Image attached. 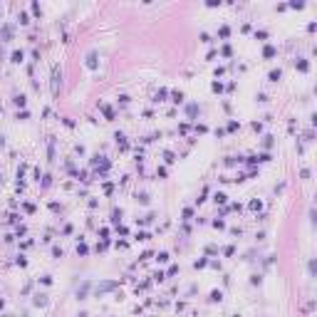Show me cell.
Listing matches in <instances>:
<instances>
[{
	"instance_id": "1",
	"label": "cell",
	"mask_w": 317,
	"mask_h": 317,
	"mask_svg": "<svg viewBox=\"0 0 317 317\" xmlns=\"http://www.w3.org/2000/svg\"><path fill=\"white\" fill-rule=\"evenodd\" d=\"M60 84H62V72L55 67V69H52V94H57V92H60Z\"/></svg>"
},
{
	"instance_id": "2",
	"label": "cell",
	"mask_w": 317,
	"mask_h": 317,
	"mask_svg": "<svg viewBox=\"0 0 317 317\" xmlns=\"http://www.w3.org/2000/svg\"><path fill=\"white\" fill-rule=\"evenodd\" d=\"M87 67L89 69H97V52H89L87 55Z\"/></svg>"
},
{
	"instance_id": "3",
	"label": "cell",
	"mask_w": 317,
	"mask_h": 317,
	"mask_svg": "<svg viewBox=\"0 0 317 317\" xmlns=\"http://www.w3.org/2000/svg\"><path fill=\"white\" fill-rule=\"evenodd\" d=\"M111 287H117V283H102V285L97 287V292H107V290H111Z\"/></svg>"
},
{
	"instance_id": "4",
	"label": "cell",
	"mask_w": 317,
	"mask_h": 317,
	"mask_svg": "<svg viewBox=\"0 0 317 317\" xmlns=\"http://www.w3.org/2000/svg\"><path fill=\"white\" fill-rule=\"evenodd\" d=\"M23 57H25L23 50H15V52H12V62H23Z\"/></svg>"
},
{
	"instance_id": "5",
	"label": "cell",
	"mask_w": 317,
	"mask_h": 317,
	"mask_svg": "<svg viewBox=\"0 0 317 317\" xmlns=\"http://www.w3.org/2000/svg\"><path fill=\"white\" fill-rule=\"evenodd\" d=\"M280 77H283V72H280V69H273V72H270V82H277Z\"/></svg>"
},
{
	"instance_id": "6",
	"label": "cell",
	"mask_w": 317,
	"mask_h": 317,
	"mask_svg": "<svg viewBox=\"0 0 317 317\" xmlns=\"http://www.w3.org/2000/svg\"><path fill=\"white\" fill-rule=\"evenodd\" d=\"M25 102H27L25 94H17V97H15V104H17V107H25Z\"/></svg>"
},
{
	"instance_id": "7",
	"label": "cell",
	"mask_w": 317,
	"mask_h": 317,
	"mask_svg": "<svg viewBox=\"0 0 317 317\" xmlns=\"http://www.w3.org/2000/svg\"><path fill=\"white\" fill-rule=\"evenodd\" d=\"M220 297H223L220 290H213V292H211V300H213V302H220Z\"/></svg>"
},
{
	"instance_id": "8",
	"label": "cell",
	"mask_w": 317,
	"mask_h": 317,
	"mask_svg": "<svg viewBox=\"0 0 317 317\" xmlns=\"http://www.w3.org/2000/svg\"><path fill=\"white\" fill-rule=\"evenodd\" d=\"M297 69H300V72H307V69H310V65H307L305 60H300V62H297Z\"/></svg>"
},
{
	"instance_id": "9",
	"label": "cell",
	"mask_w": 317,
	"mask_h": 317,
	"mask_svg": "<svg viewBox=\"0 0 317 317\" xmlns=\"http://www.w3.org/2000/svg\"><path fill=\"white\" fill-rule=\"evenodd\" d=\"M226 198H228V196H226V193H220V191H218V193H216V203H226Z\"/></svg>"
},
{
	"instance_id": "10",
	"label": "cell",
	"mask_w": 317,
	"mask_h": 317,
	"mask_svg": "<svg viewBox=\"0 0 317 317\" xmlns=\"http://www.w3.org/2000/svg\"><path fill=\"white\" fill-rule=\"evenodd\" d=\"M260 206H263L260 201H250V208H253V211H260Z\"/></svg>"
},
{
	"instance_id": "11",
	"label": "cell",
	"mask_w": 317,
	"mask_h": 317,
	"mask_svg": "<svg viewBox=\"0 0 317 317\" xmlns=\"http://www.w3.org/2000/svg\"><path fill=\"white\" fill-rule=\"evenodd\" d=\"M164 97H166V89H159V92H156V102H161Z\"/></svg>"
},
{
	"instance_id": "12",
	"label": "cell",
	"mask_w": 317,
	"mask_h": 317,
	"mask_svg": "<svg viewBox=\"0 0 317 317\" xmlns=\"http://www.w3.org/2000/svg\"><path fill=\"white\" fill-rule=\"evenodd\" d=\"M174 102H183V92H174Z\"/></svg>"
},
{
	"instance_id": "13",
	"label": "cell",
	"mask_w": 317,
	"mask_h": 317,
	"mask_svg": "<svg viewBox=\"0 0 317 317\" xmlns=\"http://www.w3.org/2000/svg\"><path fill=\"white\" fill-rule=\"evenodd\" d=\"M164 159H166V161H169V164H174V161H176V159H174V154H171V151H166V154H164Z\"/></svg>"
},
{
	"instance_id": "14",
	"label": "cell",
	"mask_w": 317,
	"mask_h": 317,
	"mask_svg": "<svg viewBox=\"0 0 317 317\" xmlns=\"http://www.w3.org/2000/svg\"><path fill=\"white\" fill-rule=\"evenodd\" d=\"M77 253H82V255H87V245H84V243H79V245H77Z\"/></svg>"
},
{
	"instance_id": "15",
	"label": "cell",
	"mask_w": 317,
	"mask_h": 317,
	"mask_svg": "<svg viewBox=\"0 0 317 317\" xmlns=\"http://www.w3.org/2000/svg\"><path fill=\"white\" fill-rule=\"evenodd\" d=\"M169 260V253H159V263H166Z\"/></svg>"
},
{
	"instance_id": "16",
	"label": "cell",
	"mask_w": 317,
	"mask_h": 317,
	"mask_svg": "<svg viewBox=\"0 0 317 317\" xmlns=\"http://www.w3.org/2000/svg\"><path fill=\"white\" fill-rule=\"evenodd\" d=\"M273 55H275V50H273V47L268 45V47H265V57H273Z\"/></svg>"
}]
</instances>
